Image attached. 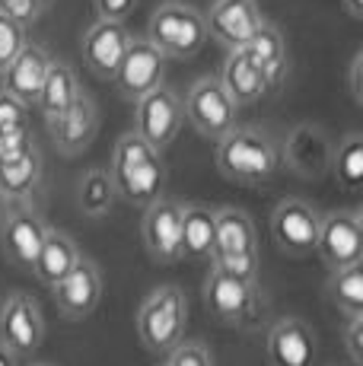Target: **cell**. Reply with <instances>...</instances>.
Listing matches in <instances>:
<instances>
[{
    "mask_svg": "<svg viewBox=\"0 0 363 366\" xmlns=\"http://www.w3.org/2000/svg\"><path fill=\"white\" fill-rule=\"evenodd\" d=\"M109 179L121 201L134 204V207H146L156 198H163V185H166L163 153L146 144L141 134L124 131L111 147Z\"/></svg>",
    "mask_w": 363,
    "mask_h": 366,
    "instance_id": "cell-1",
    "label": "cell"
},
{
    "mask_svg": "<svg viewBox=\"0 0 363 366\" xmlns=\"http://www.w3.org/2000/svg\"><path fill=\"white\" fill-rule=\"evenodd\" d=\"M217 169L229 182L262 185L281 169V150L268 134L255 128H233L217 140Z\"/></svg>",
    "mask_w": 363,
    "mask_h": 366,
    "instance_id": "cell-2",
    "label": "cell"
},
{
    "mask_svg": "<svg viewBox=\"0 0 363 366\" xmlns=\"http://www.w3.org/2000/svg\"><path fill=\"white\" fill-rule=\"evenodd\" d=\"M146 39L159 48L163 58L188 61L207 45L204 13L182 0H166L153 10L150 23H146Z\"/></svg>",
    "mask_w": 363,
    "mask_h": 366,
    "instance_id": "cell-3",
    "label": "cell"
},
{
    "mask_svg": "<svg viewBox=\"0 0 363 366\" xmlns=\"http://www.w3.org/2000/svg\"><path fill=\"white\" fill-rule=\"evenodd\" d=\"M188 300L176 284H163L150 293L137 309V335L150 354H169L185 337Z\"/></svg>",
    "mask_w": 363,
    "mask_h": 366,
    "instance_id": "cell-4",
    "label": "cell"
},
{
    "mask_svg": "<svg viewBox=\"0 0 363 366\" xmlns=\"http://www.w3.org/2000/svg\"><path fill=\"white\" fill-rule=\"evenodd\" d=\"M211 264L236 277L258 280V236L246 210L220 207L214 210V252Z\"/></svg>",
    "mask_w": 363,
    "mask_h": 366,
    "instance_id": "cell-5",
    "label": "cell"
},
{
    "mask_svg": "<svg viewBox=\"0 0 363 366\" xmlns=\"http://www.w3.org/2000/svg\"><path fill=\"white\" fill-rule=\"evenodd\" d=\"M236 112H239V105L229 99V93L223 89V83L217 76L194 80L192 89L185 93V102H182L185 122L207 140H220L227 131H233Z\"/></svg>",
    "mask_w": 363,
    "mask_h": 366,
    "instance_id": "cell-6",
    "label": "cell"
},
{
    "mask_svg": "<svg viewBox=\"0 0 363 366\" xmlns=\"http://www.w3.org/2000/svg\"><path fill=\"white\" fill-rule=\"evenodd\" d=\"M316 255L328 271L363 262V223L360 210H328L319 217Z\"/></svg>",
    "mask_w": 363,
    "mask_h": 366,
    "instance_id": "cell-7",
    "label": "cell"
},
{
    "mask_svg": "<svg viewBox=\"0 0 363 366\" xmlns=\"http://www.w3.org/2000/svg\"><path fill=\"white\" fill-rule=\"evenodd\" d=\"M182 124H185L182 99L163 83L150 93H144L141 99H134V134H141L159 153L179 137Z\"/></svg>",
    "mask_w": 363,
    "mask_h": 366,
    "instance_id": "cell-8",
    "label": "cell"
},
{
    "mask_svg": "<svg viewBox=\"0 0 363 366\" xmlns=\"http://www.w3.org/2000/svg\"><path fill=\"white\" fill-rule=\"evenodd\" d=\"M45 337V315L39 302L26 293H10L0 302V344L13 357H32Z\"/></svg>",
    "mask_w": 363,
    "mask_h": 366,
    "instance_id": "cell-9",
    "label": "cell"
},
{
    "mask_svg": "<svg viewBox=\"0 0 363 366\" xmlns=\"http://www.w3.org/2000/svg\"><path fill=\"white\" fill-rule=\"evenodd\" d=\"M319 210L312 204L287 198L274 207L271 214V239L274 245L290 258H306L316 252V239H319Z\"/></svg>",
    "mask_w": 363,
    "mask_h": 366,
    "instance_id": "cell-10",
    "label": "cell"
},
{
    "mask_svg": "<svg viewBox=\"0 0 363 366\" xmlns=\"http://www.w3.org/2000/svg\"><path fill=\"white\" fill-rule=\"evenodd\" d=\"M204 302L220 325H242L255 312L258 280H246L223 267H211L204 280Z\"/></svg>",
    "mask_w": 363,
    "mask_h": 366,
    "instance_id": "cell-11",
    "label": "cell"
},
{
    "mask_svg": "<svg viewBox=\"0 0 363 366\" xmlns=\"http://www.w3.org/2000/svg\"><path fill=\"white\" fill-rule=\"evenodd\" d=\"M163 70H166V58L159 54V48L150 45V39H134L131 35V45L124 51L115 76H111V83H115V89L124 99L134 102L163 83Z\"/></svg>",
    "mask_w": 363,
    "mask_h": 366,
    "instance_id": "cell-12",
    "label": "cell"
},
{
    "mask_svg": "<svg viewBox=\"0 0 363 366\" xmlns=\"http://www.w3.org/2000/svg\"><path fill=\"white\" fill-rule=\"evenodd\" d=\"M144 249L153 262L172 264L182 258V204L156 198L144 207V223H141Z\"/></svg>",
    "mask_w": 363,
    "mask_h": 366,
    "instance_id": "cell-13",
    "label": "cell"
},
{
    "mask_svg": "<svg viewBox=\"0 0 363 366\" xmlns=\"http://www.w3.org/2000/svg\"><path fill=\"white\" fill-rule=\"evenodd\" d=\"M51 290H54V302H58V312L71 322H80V319H86V315H93L96 306H99L102 274H99V267H96V262H89V258L80 255L76 264L51 287Z\"/></svg>",
    "mask_w": 363,
    "mask_h": 366,
    "instance_id": "cell-14",
    "label": "cell"
},
{
    "mask_svg": "<svg viewBox=\"0 0 363 366\" xmlns=\"http://www.w3.org/2000/svg\"><path fill=\"white\" fill-rule=\"evenodd\" d=\"M48 131H51V140L58 147V153L64 157H80L89 144L99 134V109L80 89V96L67 105L61 115L48 118Z\"/></svg>",
    "mask_w": 363,
    "mask_h": 366,
    "instance_id": "cell-15",
    "label": "cell"
},
{
    "mask_svg": "<svg viewBox=\"0 0 363 366\" xmlns=\"http://www.w3.org/2000/svg\"><path fill=\"white\" fill-rule=\"evenodd\" d=\"M204 23L207 39L220 41L227 51H233V48H242L252 39L264 19L258 10V0H214Z\"/></svg>",
    "mask_w": 363,
    "mask_h": 366,
    "instance_id": "cell-16",
    "label": "cell"
},
{
    "mask_svg": "<svg viewBox=\"0 0 363 366\" xmlns=\"http://www.w3.org/2000/svg\"><path fill=\"white\" fill-rule=\"evenodd\" d=\"M131 45V32L124 29V23L115 19H96L86 32H83L80 51H83V64L93 70L99 80H111L118 64H121L124 51Z\"/></svg>",
    "mask_w": 363,
    "mask_h": 366,
    "instance_id": "cell-17",
    "label": "cell"
},
{
    "mask_svg": "<svg viewBox=\"0 0 363 366\" xmlns=\"http://www.w3.org/2000/svg\"><path fill=\"white\" fill-rule=\"evenodd\" d=\"M48 67H51V54L41 45H36V41H26L16 51V58L0 70V89L23 99L26 105H36Z\"/></svg>",
    "mask_w": 363,
    "mask_h": 366,
    "instance_id": "cell-18",
    "label": "cell"
},
{
    "mask_svg": "<svg viewBox=\"0 0 363 366\" xmlns=\"http://www.w3.org/2000/svg\"><path fill=\"white\" fill-rule=\"evenodd\" d=\"M264 354H268L271 366H312L316 335L303 319H281L268 328Z\"/></svg>",
    "mask_w": 363,
    "mask_h": 366,
    "instance_id": "cell-19",
    "label": "cell"
},
{
    "mask_svg": "<svg viewBox=\"0 0 363 366\" xmlns=\"http://www.w3.org/2000/svg\"><path fill=\"white\" fill-rule=\"evenodd\" d=\"M242 51H246L249 61L258 67V74H262V80H264V89L274 93L284 83V76H287V41H284L281 29L271 23H262L258 32L242 45Z\"/></svg>",
    "mask_w": 363,
    "mask_h": 366,
    "instance_id": "cell-20",
    "label": "cell"
},
{
    "mask_svg": "<svg viewBox=\"0 0 363 366\" xmlns=\"http://www.w3.org/2000/svg\"><path fill=\"white\" fill-rule=\"evenodd\" d=\"M45 233H48V227L39 214H32V210H13L4 220V249L10 255V262L19 267H32L41 242H45Z\"/></svg>",
    "mask_w": 363,
    "mask_h": 366,
    "instance_id": "cell-21",
    "label": "cell"
},
{
    "mask_svg": "<svg viewBox=\"0 0 363 366\" xmlns=\"http://www.w3.org/2000/svg\"><path fill=\"white\" fill-rule=\"evenodd\" d=\"M41 182V157L36 144H29L26 150L0 157V198L4 201H19L29 198Z\"/></svg>",
    "mask_w": 363,
    "mask_h": 366,
    "instance_id": "cell-22",
    "label": "cell"
},
{
    "mask_svg": "<svg viewBox=\"0 0 363 366\" xmlns=\"http://www.w3.org/2000/svg\"><path fill=\"white\" fill-rule=\"evenodd\" d=\"M217 80L223 83V89H227L229 99H233L236 105H252L268 93L262 74H258V67L249 61V54L242 51V48H233V51L227 54Z\"/></svg>",
    "mask_w": 363,
    "mask_h": 366,
    "instance_id": "cell-23",
    "label": "cell"
},
{
    "mask_svg": "<svg viewBox=\"0 0 363 366\" xmlns=\"http://www.w3.org/2000/svg\"><path fill=\"white\" fill-rule=\"evenodd\" d=\"M76 258H80V249H76L74 239L64 229H48L36 262H32V271H36L39 284L54 287L76 264Z\"/></svg>",
    "mask_w": 363,
    "mask_h": 366,
    "instance_id": "cell-24",
    "label": "cell"
},
{
    "mask_svg": "<svg viewBox=\"0 0 363 366\" xmlns=\"http://www.w3.org/2000/svg\"><path fill=\"white\" fill-rule=\"evenodd\" d=\"M214 252V210L201 204L182 207V258L211 262Z\"/></svg>",
    "mask_w": 363,
    "mask_h": 366,
    "instance_id": "cell-25",
    "label": "cell"
},
{
    "mask_svg": "<svg viewBox=\"0 0 363 366\" xmlns=\"http://www.w3.org/2000/svg\"><path fill=\"white\" fill-rule=\"evenodd\" d=\"M76 96H80V83H76L74 67L64 64V61H51L45 80H41L36 109L45 118H54V115H61V112H64L67 105L76 99Z\"/></svg>",
    "mask_w": 363,
    "mask_h": 366,
    "instance_id": "cell-26",
    "label": "cell"
},
{
    "mask_svg": "<svg viewBox=\"0 0 363 366\" xmlns=\"http://www.w3.org/2000/svg\"><path fill=\"white\" fill-rule=\"evenodd\" d=\"M334 179L344 188L347 194H357V188L363 185V134L351 131L338 140L334 147Z\"/></svg>",
    "mask_w": 363,
    "mask_h": 366,
    "instance_id": "cell-27",
    "label": "cell"
},
{
    "mask_svg": "<svg viewBox=\"0 0 363 366\" xmlns=\"http://www.w3.org/2000/svg\"><path fill=\"white\" fill-rule=\"evenodd\" d=\"M325 290L341 315H360L363 312V267L360 264L334 267Z\"/></svg>",
    "mask_w": 363,
    "mask_h": 366,
    "instance_id": "cell-28",
    "label": "cell"
},
{
    "mask_svg": "<svg viewBox=\"0 0 363 366\" xmlns=\"http://www.w3.org/2000/svg\"><path fill=\"white\" fill-rule=\"evenodd\" d=\"M80 207L86 217H102L111 210V204H115V185H111L109 172L106 169H89L86 175L80 179Z\"/></svg>",
    "mask_w": 363,
    "mask_h": 366,
    "instance_id": "cell-29",
    "label": "cell"
},
{
    "mask_svg": "<svg viewBox=\"0 0 363 366\" xmlns=\"http://www.w3.org/2000/svg\"><path fill=\"white\" fill-rule=\"evenodd\" d=\"M29 131V105L0 89V137Z\"/></svg>",
    "mask_w": 363,
    "mask_h": 366,
    "instance_id": "cell-30",
    "label": "cell"
},
{
    "mask_svg": "<svg viewBox=\"0 0 363 366\" xmlns=\"http://www.w3.org/2000/svg\"><path fill=\"white\" fill-rule=\"evenodd\" d=\"M26 41H29L26 39V26L0 13V70L16 58V51L26 45Z\"/></svg>",
    "mask_w": 363,
    "mask_h": 366,
    "instance_id": "cell-31",
    "label": "cell"
},
{
    "mask_svg": "<svg viewBox=\"0 0 363 366\" xmlns=\"http://www.w3.org/2000/svg\"><path fill=\"white\" fill-rule=\"evenodd\" d=\"M166 357H169L166 366H214V357H211V350H207V344L185 341V337H182Z\"/></svg>",
    "mask_w": 363,
    "mask_h": 366,
    "instance_id": "cell-32",
    "label": "cell"
},
{
    "mask_svg": "<svg viewBox=\"0 0 363 366\" xmlns=\"http://www.w3.org/2000/svg\"><path fill=\"white\" fill-rule=\"evenodd\" d=\"M45 10V0H0V13L23 26H32Z\"/></svg>",
    "mask_w": 363,
    "mask_h": 366,
    "instance_id": "cell-33",
    "label": "cell"
},
{
    "mask_svg": "<svg viewBox=\"0 0 363 366\" xmlns=\"http://www.w3.org/2000/svg\"><path fill=\"white\" fill-rule=\"evenodd\" d=\"M341 337H344V347L351 354V360L360 366L363 363V312L344 315V332H341Z\"/></svg>",
    "mask_w": 363,
    "mask_h": 366,
    "instance_id": "cell-34",
    "label": "cell"
},
{
    "mask_svg": "<svg viewBox=\"0 0 363 366\" xmlns=\"http://www.w3.org/2000/svg\"><path fill=\"white\" fill-rule=\"evenodd\" d=\"M96 16L99 19H115V23H124V19L134 13L137 0H93Z\"/></svg>",
    "mask_w": 363,
    "mask_h": 366,
    "instance_id": "cell-35",
    "label": "cell"
},
{
    "mask_svg": "<svg viewBox=\"0 0 363 366\" xmlns=\"http://www.w3.org/2000/svg\"><path fill=\"white\" fill-rule=\"evenodd\" d=\"M360 64H363V54L357 51L354 54V61H351V67H347V89H351V96H354V102H363V93H360Z\"/></svg>",
    "mask_w": 363,
    "mask_h": 366,
    "instance_id": "cell-36",
    "label": "cell"
},
{
    "mask_svg": "<svg viewBox=\"0 0 363 366\" xmlns=\"http://www.w3.org/2000/svg\"><path fill=\"white\" fill-rule=\"evenodd\" d=\"M341 6L351 19H363V0H341Z\"/></svg>",
    "mask_w": 363,
    "mask_h": 366,
    "instance_id": "cell-37",
    "label": "cell"
},
{
    "mask_svg": "<svg viewBox=\"0 0 363 366\" xmlns=\"http://www.w3.org/2000/svg\"><path fill=\"white\" fill-rule=\"evenodd\" d=\"M0 366H16V357H13L4 344H0Z\"/></svg>",
    "mask_w": 363,
    "mask_h": 366,
    "instance_id": "cell-38",
    "label": "cell"
},
{
    "mask_svg": "<svg viewBox=\"0 0 363 366\" xmlns=\"http://www.w3.org/2000/svg\"><path fill=\"white\" fill-rule=\"evenodd\" d=\"M29 366H48V363H29Z\"/></svg>",
    "mask_w": 363,
    "mask_h": 366,
    "instance_id": "cell-39",
    "label": "cell"
}]
</instances>
